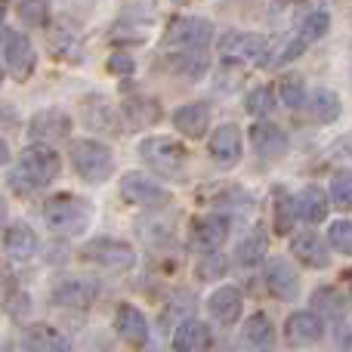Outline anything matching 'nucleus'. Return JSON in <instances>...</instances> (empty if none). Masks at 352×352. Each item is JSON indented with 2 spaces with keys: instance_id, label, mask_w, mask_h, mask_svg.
Segmentation results:
<instances>
[{
  "instance_id": "obj_1",
  "label": "nucleus",
  "mask_w": 352,
  "mask_h": 352,
  "mask_svg": "<svg viewBox=\"0 0 352 352\" xmlns=\"http://www.w3.org/2000/svg\"><path fill=\"white\" fill-rule=\"evenodd\" d=\"M43 219L56 235H84L93 219V204L80 195H53L43 204Z\"/></svg>"
},
{
  "instance_id": "obj_2",
  "label": "nucleus",
  "mask_w": 352,
  "mask_h": 352,
  "mask_svg": "<svg viewBox=\"0 0 352 352\" xmlns=\"http://www.w3.org/2000/svg\"><path fill=\"white\" fill-rule=\"evenodd\" d=\"M68 161L84 182H105L115 170V155L99 140H74L68 148Z\"/></svg>"
},
{
  "instance_id": "obj_3",
  "label": "nucleus",
  "mask_w": 352,
  "mask_h": 352,
  "mask_svg": "<svg viewBox=\"0 0 352 352\" xmlns=\"http://www.w3.org/2000/svg\"><path fill=\"white\" fill-rule=\"evenodd\" d=\"M140 155L152 170L164 176H186L188 148L173 136H148V140L140 142Z\"/></svg>"
},
{
  "instance_id": "obj_4",
  "label": "nucleus",
  "mask_w": 352,
  "mask_h": 352,
  "mask_svg": "<svg viewBox=\"0 0 352 352\" xmlns=\"http://www.w3.org/2000/svg\"><path fill=\"white\" fill-rule=\"evenodd\" d=\"M59 170H62V158L50 148V142H34V146L22 148V155H19V179L34 188L50 186L59 176Z\"/></svg>"
},
{
  "instance_id": "obj_5",
  "label": "nucleus",
  "mask_w": 352,
  "mask_h": 352,
  "mask_svg": "<svg viewBox=\"0 0 352 352\" xmlns=\"http://www.w3.org/2000/svg\"><path fill=\"white\" fill-rule=\"evenodd\" d=\"M80 256L87 263H96V266L115 269V272H124L136 263V250L130 248L127 241H115V238H90V241L80 248Z\"/></svg>"
},
{
  "instance_id": "obj_6",
  "label": "nucleus",
  "mask_w": 352,
  "mask_h": 352,
  "mask_svg": "<svg viewBox=\"0 0 352 352\" xmlns=\"http://www.w3.org/2000/svg\"><path fill=\"white\" fill-rule=\"evenodd\" d=\"M121 195L124 201H130L136 207H164L173 198L158 179H152L148 173H140V170H127L121 176Z\"/></svg>"
},
{
  "instance_id": "obj_7",
  "label": "nucleus",
  "mask_w": 352,
  "mask_h": 352,
  "mask_svg": "<svg viewBox=\"0 0 352 352\" xmlns=\"http://www.w3.org/2000/svg\"><path fill=\"white\" fill-rule=\"evenodd\" d=\"M213 37V25L207 19L186 16L176 19L167 31V50H204Z\"/></svg>"
},
{
  "instance_id": "obj_8",
  "label": "nucleus",
  "mask_w": 352,
  "mask_h": 352,
  "mask_svg": "<svg viewBox=\"0 0 352 352\" xmlns=\"http://www.w3.org/2000/svg\"><path fill=\"white\" fill-rule=\"evenodd\" d=\"M219 56L226 62H260L266 59V41L260 34L250 31H229L226 37H219Z\"/></svg>"
},
{
  "instance_id": "obj_9",
  "label": "nucleus",
  "mask_w": 352,
  "mask_h": 352,
  "mask_svg": "<svg viewBox=\"0 0 352 352\" xmlns=\"http://www.w3.org/2000/svg\"><path fill=\"white\" fill-rule=\"evenodd\" d=\"M3 59L16 80H28L37 65L34 47H31V41L25 34H19V31H6L3 34Z\"/></svg>"
},
{
  "instance_id": "obj_10",
  "label": "nucleus",
  "mask_w": 352,
  "mask_h": 352,
  "mask_svg": "<svg viewBox=\"0 0 352 352\" xmlns=\"http://www.w3.org/2000/svg\"><path fill=\"white\" fill-rule=\"evenodd\" d=\"M241 152H244V142H241V130L238 124H219L210 136V158L217 167L229 170L241 161Z\"/></svg>"
},
{
  "instance_id": "obj_11",
  "label": "nucleus",
  "mask_w": 352,
  "mask_h": 352,
  "mask_svg": "<svg viewBox=\"0 0 352 352\" xmlns=\"http://www.w3.org/2000/svg\"><path fill=\"white\" fill-rule=\"evenodd\" d=\"M28 136L34 142H59L72 136V118L62 109H43L28 121Z\"/></svg>"
},
{
  "instance_id": "obj_12",
  "label": "nucleus",
  "mask_w": 352,
  "mask_h": 352,
  "mask_svg": "<svg viewBox=\"0 0 352 352\" xmlns=\"http://www.w3.org/2000/svg\"><path fill=\"white\" fill-rule=\"evenodd\" d=\"M173 127L188 140H201L210 130V105L207 102H188L173 111Z\"/></svg>"
},
{
  "instance_id": "obj_13",
  "label": "nucleus",
  "mask_w": 352,
  "mask_h": 352,
  "mask_svg": "<svg viewBox=\"0 0 352 352\" xmlns=\"http://www.w3.org/2000/svg\"><path fill=\"white\" fill-rule=\"evenodd\" d=\"M115 331L124 343L130 346H146L148 343V322L136 306L130 303H121L118 306V316H115Z\"/></svg>"
},
{
  "instance_id": "obj_14",
  "label": "nucleus",
  "mask_w": 352,
  "mask_h": 352,
  "mask_svg": "<svg viewBox=\"0 0 352 352\" xmlns=\"http://www.w3.org/2000/svg\"><path fill=\"white\" fill-rule=\"evenodd\" d=\"M241 309H244V297H241V291L232 285L217 287V291L210 294V300H207V312H210L219 324H226V328L238 322Z\"/></svg>"
},
{
  "instance_id": "obj_15",
  "label": "nucleus",
  "mask_w": 352,
  "mask_h": 352,
  "mask_svg": "<svg viewBox=\"0 0 352 352\" xmlns=\"http://www.w3.org/2000/svg\"><path fill=\"white\" fill-rule=\"evenodd\" d=\"M291 254H294V260H300L303 266H309V269H328L331 266L328 244H324V238L316 235V232H303V235L294 238Z\"/></svg>"
},
{
  "instance_id": "obj_16",
  "label": "nucleus",
  "mask_w": 352,
  "mask_h": 352,
  "mask_svg": "<svg viewBox=\"0 0 352 352\" xmlns=\"http://www.w3.org/2000/svg\"><path fill=\"white\" fill-rule=\"evenodd\" d=\"M266 285L278 300H297L300 294V275L287 260H269L266 266Z\"/></svg>"
},
{
  "instance_id": "obj_17",
  "label": "nucleus",
  "mask_w": 352,
  "mask_h": 352,
  "mask_svg": "<svg viewBox=\"0 0 352 352\" xmlns=\"http://www.w3.org/2000/svg\"><path fill=\"white\" fill-rule=\"evenodd\" d=\"M303 109L316 124H334L337 118L343 115L340 96H337L334 90H328V87H316L312 93H306Z\"/></svg>"
},
{
  "instance_id": "obj_18",
  "label": "nucleus",
  "mask_w": 352,
  "mask_h": 352,
  "mask_svg": "<svg viewBox=\"0 0 352 352\" xmlns=\"http://www.w3.org/2000/svg\"><path fill=\"white\" fill-rule=\"evenodd\" d=\"M226 235H229V223H226L223 217H217V213H210V217H201L198 223L192 226L188 244H192L195 250H217L219 244L226 241Z\"/></svg>"
},
{
  "instance_id": "obj_19",
  "label": "nucleus",
  "mask_w": 352,
  "mask_h": 352,
  "mask_svg": "<svg viewBox=\"0 0 352 352\" xmlns=\"http://www.w3.org/2000/svg\"><path fill=\"white\" fill-rule=\"evenodd\" d=\"M96 300V287L93 281H80V278H68L59 281L53 287V303L65 306V309H87Z\"/></svg>"
},
{
  "instance_id": "obj_20",
  "label": "nucleus",
  "mask_w": 352,
  "mask_h": 352,
  "mask_svg": "<svg viewBox=\"0 0 352 352\" xmlns=\"http://www.w3.org/2000/svg\"><path fill=\"white\" fill-rule=\"evenodd\" d=\"M250 142H254V148H256L260 158H281V155L287 152L285 130L275 127V124H269V121L254 124V130H250Z\"/></svg>"
},
{
  "instance_id": "obj_21",
  "label": "nucleus",
  "mask_w": 352,
  "mask_h": 352,
  "mask_svg": "<svg viewBox=\"0 0 352 352\" xmlns=\"http://www.w3.org/2000/svg\"><path fill=\"white\" fill-rule=\"evenodd\" d=\"M3 248H6V254H10L16 263L34 260V254H37L34 229H31L28 223H12L10 229H6V235H3Z\"/></svg>"
},
{
  "instance_id": "obj_22",
  "label": "nucleus",
  "mask_w": 352,
  "mask_h": 352,
  "mask_svg": "<svg viewBox=\"0 0 352 352\" xmlns=\"http://www.w3.org/2000/svg\"><path fill=\"white\" fill-rule=\"evenodd\" d=\"M294 210H297V219L318 226L328 217V195H324V188H318V186L300 188V195L294 198Z\"/></svg>"
},
{
  "instance_id": "obj_23",
  "label": "nucleus",
  "mask_w": 352,
  "mask_h": 352,
  "mask_svg": "<svg viewBox=\"0 0 352 352\" xmlns=\"http://www.w3.org/2000/svg\"><path fill=\"white\" fill-rule=\"evenodd\" d=\"M291 343H318L324 337V322L316 309L312 312H294L285 324Z\"/></svg>"
},
{
  "instance_id": "obj_24",
  "label": "nucleus",
  "mask_w": 352,
  "mask_h": 352,
  "mask_svg": "<svg viewBox=\"0 0 352 352\" xmlns=\"http://www.w3.org/2000/svg\"><path fill=\"white\" fill-rule=\"evenodd\" d=\"M121 115L127 118L130 127L146 130V127H155V124L161 121V105L148 96H130V99H124Z\"/></svg>"
},
{
  "instance_id": "obj_25",
  "label": "nucleus",
  "mask_w": 352,
  "mask_h": 352,
  "mask_svg": "<svg viewBox=\"0 0 352 352\" xmlns=\"http://www.w3.org/2000/svg\"><path fill=\"white\" fill-rule=\"evenodd\" d=\"M210 343H213L210 328H207L204 322H195V318L182 322L173 334V349L176 352H201V349L210 346Z\"/></svg>"
},
{
  "instance_id": "obj_26",
  "label": "nucleus",
  "mask_w": 352,
  "mask_h": 352,
  "mask_svg": "<svg viewBox=\"0 0 352 352\" xmlns=\"http://www.w3.org/2000/svg\"><path fill=\"white\" fill-rule=\"evenodd\" d=\"M312 309H316L318 316H328V318H334V322H340V318L346 316V297H343L337 287L324 285L312 294Z\"/></svg>"
},
{
  "instance_id": "obj_27",
  "label": "nucleus",
  "mask_w": 352,
  "mask_h": 352,
  "mask_svg": "<svg viewBox=\"0 0 352 352\" xmlns=\"http://www.w3.org/2000/svg\"><path fill=\"white\" fill-rule=\"evenodd\" d=\"M244 340L250 343V346L256 349H269L275 343V324L269 316H263V312H256V316H250L248 322H244Z\"/></svg>"
},
{
  "instance_id": "obj_28",
  "label": "nucleus",
  "mask_w": 352,
  "mask_h": 352,
  "mask_svg": "<svg viewBox=\"0 0 352 352\" xmlns=\"http://www.w3.org/2000/svg\"><path fill=\"white\" fill-rule=\"evenodd\" d=\"M170 68L182 78L195 80L207 68V56L204 50H170Z\"/></svg>"
},
{
  "instance_id": "obj_29",
  "label": "nucleus",
  "mask_w": 352,
  "mask_h": 352,
  "mask_svg": "<svg viewBox=\"0 0 352 352\" xmlns=\"http://www.w3.org/2000/svg\"><path fill=\"white\" fill-rule=\"evenodd\" d=\"M25 346L47 349V352H65L68 340H65V334H59V331L50 328V324H37V328H31L28 334H25Z\"/></svg>"
},
{
  "instance_id": "obj_30",
  "label": "nucleus",
  "mask_w": 352,
  "mask_h": 352,
  "mask_svg": "<svg viewBox=\"0 0 352 352\" xmlns=\"http://www.w3.org/2000/svg\"><path fill=\"white\" fill-rule=\"evenodd\" d=\"M266 248H269V238L263 229H254L250 235H244V241L238 244L235 256L241 266H256V263H263V256H266Z\"/></svg>"
},
{
  "instance_id": "obj_31",
  "label": "nucleus",
  "mask_w": 352,
  "mask_h": 352,
  "mask_svg": "<svg viewBox=\"0 0 352 352\" xmlns=\"http://www.w3.org/2000/svg\"><path fill=\"white\" fill-rule=\"evenodd\" d=\"M328 28H331V16H328V10H312L309 16L300 22V28H297V34L303 37L306 43H316V41H322L324 34H328Z\"/></svg>"
},
{
  "instance_id": "obj_32",
  "label": "nucleus",
  "mask_w": 352,
  "mask_h": 352,
  "mask_svg": "<svg viewBox=\"0 0 352 352\" xmlns=\"http://www.w3.org/2000/svg\"><path fill=\"white\" fill-rule=\"evenodd\" d=\"M244 109H248L250 115H256V118L272 115V109H275L272 87H254V90L248 93V99H244Z\"/></svg>"
},
{
  "instance_id": "obj_33",
  "label": "nucleus",
  "mask_w": 352,
  "mask_h": 352,
  "mask_svg": "<svg viewBox=\"0 0 352 352\" xmlns=\"http://www.w3.org/2000/svg\"><path fill=\"white\" fill-rule=\"evenodd\" d=\"M19 19H22L28 28H41L50 19V3L47 0H19Z\"/></svg>"
},
{
  "instance_id": "obj_34",
  "label": "nucleus",
  "mask_w": 352,
  "mask_h": 352,
  "mask_svg": "<svg viewBox=\"0 0 352 352\" xmlns=\"http://www.w3.org/2000/svg\"><path fill=\"white\" fill-rule=\"evenodd\" d=\"M306 47H309V43H306L303 37H300L297 31H294V34L287 37V41H281V43H278V50H275V53L269 56V62H266V65H287V62H294V59H297V56L303 53Z\"/></svg>"
},
{
  "instance_id": "obj_35",
  "label": "nucleus",
  "mask_w": 352,
  "mask_h": 352,
  "mask_svg": "<svg viewBox=\"0 0 352 352\" xmlns=\"http://www.w3.org/2000/svg\"><path fill=\"white\" fill-rule=\"evenodd\" d=\"M328 241L337 254L352 256V219H337V223H331Z\"/></svg>"
},
{
  "instance_id": "obj_36",
  "label": "nucleus",
  "mask_w": 352,
  "mask_h": 352,
  "mask_svg": "<svg viewBox=\"0 0 352 352\" xmlns=\"http://www.w3.org/2000/svg\"><path fill=\"white\" fill-rule=\"evenodd\" d=\"M294 217H297V210H294V198H287L285 192H275V232H278V235H287Z\"/></svg>"
},
{
  "instance_id": "obj_37",
  "label": "nucleus",
  "mask_w": 352,
  "mask_h": 352,
  "mask_svg": "<svg viewBox=\"0 0 352 352\" xmlns=\"http://www.w3.org/2000/svg\"><path fill=\"white\" fill-rule=\"evenodd\" d=\"M226 269H229L226 256H219L217 250H207L204 260H198V278L201 281H217V278L226 275Z\"/></svg>"
},
{
  "instance_id": "obj_38",
  "label": "nucleus",
  "mask_w": 352,
  "mask_h": 352,
  "mask_svg": "<svg viewBox=\"0 0 352 352\" xmlns=\"http://www.w3.org/2000/svg\"><path fill=\"white\" fill-rule=\"evenodd\" d=\"M331 198H334L337 207L352 210V173H337L331 179Z\"/></svg>"
},
{
  "instance_id": "obj_39",
  "label": "nucleus",
  "mask_w": 352,
  "mask_h": 352,
  "mask_svg": "<svg viewBox=\"0 0 352 352\" xmlns=\"http://www.w3.org/2000/svg\"><path fill=\"white\" fill-rule=\"evenodd\" d=\"M281 102L287 105V109H303L306 102V87L300 78H287L285 84H281Z\"/></svg>"
},
{
  "instance_id": "obj_40",
  "label": "nucleus",
  "mask_w": 352,
  "mask_h": 352,
  "mask_svg": "<svg viewBox=\"0 0 352 352\" xmlns=\"http://www.w3.org/2000/svg\"><path fill=\"white\" fill-rule=\"evenodd\" d=\"M133 59H130V56L127 53H115V56H111V59H109V72L111 74H133Z\"/></svg>"
},
{
  "instance_id": "obj_41",
  "label": "nucleus",
  "mask_w": 352,
  "mask_h": 352,
  "mask_svg": "<svg viewBox=\"0 0 352 352\" xmlns=\"http://www.w3.org/2000/svg\"><path fill=\"white\" fill-rule=\"evenodd\" d=\"M6 161H10V148H6V142L0 140V167H3Z\"/></svg>"
},
{
  "instance_id": "obj_42",
  "label": "nucleus",
  "mask_w": 352,
  "mask_h": 352,
  "mask_svg": "<svg viewBox=\"0 0 352 352\" xmlns=\"http://www.w3.org/2000/svg\"><path fill=\"white\" fill-rule=\"evenodd\" d=\"M10 3H12V0H0V22H3V16L10 12Z\"/></svg>"
},
{
  "instance_id": "obj_43",
  "label": "nucleus",
  "mask_w": 352,
  "mask_h": 352,
  "mask_svg": "<svg viewBox=\"0 0 352 352\" xmlns=\"http://www.w3.org/2000/svg\"><path fill=\"white\" fill-rule=\"evenodd\" d=\"M3 223H6V201L0 198V226H3Z\"/></svg>"
},
{
  "instance_id": "obj_44",
  "label": "nucleus",
  "mask_w": 352,
  "mask_h": 352,
  "mask_svg": "<svg viewBox=\"0 0 352 352\" xmlns=\"http://www.w3.org/2000/svg\"><path fill=\"white\" fill-rule=\"evenodd\" d=\"M346 285H349V294H352V269L346 272Z\"/></svg>"
},
{
  "instance_id": "obj_45",
  "label": "nucleus",
  "mask_w": 352,
  "mask_h": 352,
  "mask_svg": "<svg viewBox=\"0 0 352 352\" xmlns=\"http://www.w3.org/2000/svg\"><path fill=\"white\" fill-rule=\"evenodd\" d=\"M173 3H176V6H186V3H188V0H173Z\"/></svg>"
},
{
  "instance_id": "obj_46",
  "label": "nucleus",
  "mask_w": 352,
  "mask_h": 352,
  "mask_svg": "<svg viewBox=\"0 0 352 352\" xmlns=\"http://www.w3.org/2000/svg\"><path fill=\"white\" fill-rule=\"evenodd\" d=\"M0 84H3V65H0Z\"/></svg>"
}]
</instances>
